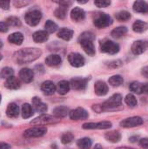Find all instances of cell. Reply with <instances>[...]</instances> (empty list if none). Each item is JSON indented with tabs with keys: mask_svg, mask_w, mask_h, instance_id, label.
<instances>
[{
	"mask_svg": "<svg viewBox=\"0 0 148 149\" xmlns=\"http://www.w3.org/2000/svg\"><path fill=\"white\" fill-rule=\"evenodd\" d=\"M78 3H87V1H78Z\"/></svg>",
	"mask_w": 148,
	"mask_h": 149,
	"instance_id": "obj_55",
	"label": "cell"
},
{
	"mask_svg": "<svg viewBox=\"0 0 148 149\" xmlns=\"http://www.w3.org/2000/svg\"><path fill=\"white\" fill-rule=\"evenodd\" d=\"M0 102H1V95H0Z\"/></svg>",
	"mask_w": 148,
	"mask_h": 149,
	"instance_id": "obj_58",
	"label": "cell"
},
{
	"mask_svg": "<svg viewBox=\"0 0 148 149\" xmlns=\"http://www.w3.org/2000/svg\"><path fill=\"white\" fill-rule=\"evenodd\" d=\"M1 76L3 79H7L10 78V77L14 76V71L10 67H4L1 71Z\"/></svg>",
	"mask_w": 148,
	"mask_h": 149,
	"instance_id": "obj_41",
	"label": "cell"
},
{
	"mask_svg": "<svg viewBox=\"0 0 148 149\" xmlns=\"http://www.w3.org/2000/svg\"><path fill=\"white\" fill-rule=\"evenodd\" d=\"M2 58H3V56H2V55H1V53H0V60L2 59Z\"/></svg>",
	"mask_w": 148,
	"mask_h": 149,
	"instance_id": "obj_57",
	"label": "cell"
},
{
	"mask_svg": "<svg viewBox=\"0 0 148 149\" xmlns=\"http://www.w3.org/2000/svg\"><path fill=\"white\" fill-rule=\"evenodd\" d=\"M121 65H122L121 60H113V61L109 62V64H108V66L111 68H118Z\"/></svg>",
	"mask_w": 148,
	"mask_h": 149,
	"instance_id": "obj_45",
	"label": "cell"
},
{
	"mask_svg": "<svg viewBox=\"0 0 148 149\" xmlns=\"http://www.w3.org/2000/svg\"><path fill=\"white\" fill-rule=\"evenodd\" d=\"M122 103V96L119 93L113 94L111 98H109L107 100H106L102 105V110H111L114 109L118 107H120Z\"/></svg>",
	"mask_w": 148,
	"mask_h": 149,
	"instance_id": "obj_2",
	"label": "cell"
},
{
	"mask_svg": "<svg viewBox=\"0 0 148 149\" xmlns=\"http://www.w3.org/2000/svg\"><path fill=\"white\" fill-rule=\"evenodd\" d=\"M125 101L126 103L130 107H135L138 104L137 99L135 98V96L132 93H129L126 96L125 98Z\"/></svg>",
	"mask_w": 148,
	"mask_h": 149,
	"instance_id": "obj_39",
	"label": "cell"
},
{
	"mask_svg": "<svg viewBox=\"0 0 148 149\" xmlns=\"http://www.w3.org/2000/svg\"><path fill=\"white\" fill-rule=\"evenodd\" d=\"M33 40L36 43H44L49 38V33L46 31H38L32 35Z\"/></svg>",
	"mask_w": 148,
	"mask_h": 149,
	"instance_id": "obj_21",
	"label": "cell"
},
{
	"mask_svg": "<svg viewBox=\"0 0 148 149\" xmlns=\"http://www.w3.org/2000/svg\"><path fill=\"white\" fill-rule=\"evenodd\" d=\"M45 63L49 66H57L62 63V58L58 54H51L45 58Z\"/></svg>",
	"mask_w": 148,
	"mask_h": 149,
	"instance_id": "obj_22",
	"label": "cell"
},
{
	"mask_svg": "<svg viewBox=\"0 0 148 149\" xmlns=\"http://www.w3.org/2000/svg\"><path fill=\"white\" fill-rule=\"evenodd\" d=\"M140 145L142 148L148 149V138H143L140 141Z\"/></svg>",
	"mask_w": 148,
	"mask_h": 149,
	"instance_id": "obj_48",
	"label": "cell"
},
{
	"mask_svg": "<svg viewBox=\"0 0 148 149\" xmlns=\"http://www.w3.org/2000/svg\"><path fill=\"white\" fill-rule=\"evenodd\" d=\"M41 90L46 95H52L56 91V86L53 84V82L50 80H46L42 83Z\"/></svg>",
	"mask_w": 148,
	"mask_h": 149,
	"instance_id": "obj_19",
	"label": "cell"
},
{
	"mask_svg": "<svg viewBox=\"0 0 148 149\" xmlns=\"http://www.w3.org/2000/svg\"><path fill=\"white\" fill-rule=\"evenodd\" d=\"M6 114L10 118H17L19 115V107L16 103H10L6 109Z\"/></svg>",
	"mask_w": 148,
	"mask_h": 149,
	"instance_id": "obj_20",
	"label": "cell"
},
{
	"mask_svg": "<svg viewBox=\"0 0 148 149\" xmlns=\"http://www.w3.org/2000/svg\"><path fill=\"white\" fill-rule=\"evenodd\" d=\"M9 30V25L6 22H0V32H6Z\"/></svg>",
	"mask_w": 148,
	"mask_h": 149,
	"instance_id": "obj_47",
	"label": "cell"
},
{
	"mask_svg": "<svg viewBox=\"0 0 148 149\" xmlns=\"http://www.w3.org/2000/svg\"><path fill=\"white\" fill-rule=\"evenodd\" d=\"M10 1H0V9L8 10L10 8Z\"/></svg>",
	"mask_w": 148,
	"mask_h": 149,
	"instance_id": "obj_46",
	"label": "cell"
},
{
	"mask_svg": "<svg viewBox=\"0 0 148 149\" xmlns=\"http://www.w3.org/2000/svg\"><path fill=\"white\" fill-rule=\"evenodd\" d=\"M32 107L38 112V113H44L47 111L48 107L45 103H44L39 98L34 97L32 99Z\"/></svg>",
	"mask_w": 148,
	"mask_h": 149,
	"instance_id": "obj_18",
	"label": "cell"
},
{
	"mask_svg": "<svg viewBox=\"0 0 148 149\" xmlns=\"http://www.w3.org/2000/svg\"><path fill=\"white\" fill-rule=\"evenodd\" d=\"M67 10H68V7L60 5V6L55 10V16H56L58 18H59V19H63V18H65V16H66Z\"/></svg>",
	"mask_w": 148,
	"mask_h": 149,
	"instance_id": "obj_38",
	"label": "cell"
},
{
	"mask_svg": "<svg viewBox=\"0 0 148 149\" xmlns=\"http://www.w3.org/2000/svg\"><path fill=\"white\" fill-rule=\"evenodd\" d=\"M21 113H22V117H23L24 119H28V118L31 117V116L34 114L33 107H32L30 104L24 103V104L22 106Z\"/></svg>",
	"mask_w": 148,
	"mask_h": 149,
	"instance_id": "obj_30",
	"label": "cell"
},
{
	"mask_svg": "<svg viewBox=\"0 0 148 149\" xmlns=\"http://www.w3.org/2000/svg\"><path fill=\"white\" fill-rule=\"evenodd\" d=\"M94 92L99 96H105L108 93V86L102 80H99L94 85Z\"/></svg>",
	"mask_w": 148,
	"mask_h": 149,
	"instance_id": "obj_17",
	"label": "cell"
},
{
	"mask_svg": "<svg viewBox=\"0 0 148 149\" xmlns=\"http://www.w3.org/2000/svg\"><path fill=\"white\" fill-rule=\"evenodd\" d=\"M8 40L14 45H20L24 41V35L21 32H14L8 37Z\"/></svg>",
	"mask_w": 148,
	"mask_h": 149,
	"instance_id": "obj_27",
	"label": "cell"
},
{
	"mask_svg": "<svg viewBox=\"0 0 148 149\" xmlns=\"http://www.w3.org/2000/svg\"><path fill=\"white\" fill-rule=\"evenodd\" d=\"M44 28H45V31L48 32V33H53L55 32L58 29V26L56 23H54L53 21L51 20H47L44 24Z\"/></svg>",
	"mask_w": 148,
	"mask_h": 149,
	"instance_id": "obj_37",
	"label": "cell"
},
{
	"mask_svg": "<svg viewBox=\"0 0 148 149\" xmlns=\"http://www.w3.org/2000/svg\"><path fill=\"white\" fill-rule=\"evenodd\" d=\"M94 38H95V36L92 32H89V31L83 32L81 34V36L79 37V39H89V40H92V41H93Z\"/></svg>",
	"mask_w": 148,
	"mask_h": 149,
	"instance_id": "obj_44",
	"label": "cell"
},
{
	"mask_svg": "<svg viewBox=\"0 0 148 149\" xmlns=\"http://www.w3.org/2000/svg\"><path fill=\"white\" fill-rule=\"evenodd\" d=\"M6 24L11 27H19L21 25V21L17 17H10L7 18Z\"/></svg>",
	"mask_w": 148,
	"mask_h": 149,
	"instance_id": "obj_40",
	"label": "cell"
},
{
	"mask_svg": "<svg viewBox=\"0 0 148 149\" xmlns=\"http://www.w3.org/2000/svg\"><path fill=\"white\" fill-rule=\"evenodd\" d=\"M126 32H127V28L126 26H119L112 31L111 35L114 38H120L123 37Z\"/></svg>",
	"mask_w": 148,
	"mask_h": 149,
	"instance_id": "obj_32",
	"label": "cell"
},
{
	"mask_svg": "<svg viewBox=\"0 0 148 149\" xmlns=\"http://www.w3.org/2000/svg\"><path fill=\"white\" fill-rule=\"evenodd\" d=\"M70 88H71L70 83L68 81H66V80H61V81H59L58 83L57 86H56V90L61 95L66 94L70 91Z\"/></svg>",
	"mask_w": 148,
	"mask_h": 149,
	"instance_id": "obj_23",
	"label": "cell"
},
{
	"mask_svg": "<svg viewBox=\"0 0 148 149\" xmlns=\"http://www.w3.org/2000/svg\"><path fill=\"white\" fill-rule=\"evenodd\" d=\"M100 50L104 53L114 55L120 52V45L112 40H106V41L101 43Z\"/></svg>",
	"mask_w": 148,
	"mask_h": 149,
	"instance_id": "obj_5",
	"label": "cell"
},
{
	"mask_svg": "<svg viewBox=\"0 0 148 149\" xmlns=\"http://www.w3.org/2000/svg\"><path fill=\"white\" fill-rule=\"evenodd\" d=\"M115 17L117 20H119L120 22H125L131 18V14L126 10H121L115 14Z\"/></svg>",
	"mask_w": 148,
	"mask_h": 149,
	"instance_id": "obj_36",
	"label": "cell"
},
{
	"mask_svg": "<svg viewBox=\"0 0 148 149\" xmlns=\"http://www.w3.org/2000/svg\"><path fill=\"white\" fill-rule=\"evenodd\" d=\"M2 46H3V43H2V40L0 39V48H1Z\"/></svg>",
	"mask_w": 148,
	"mask_h": 149,
	"instance_id": "obj_56",
	"label": "cell"
},
{
	"mask_svg": "<svg viewBox=\"0 0 148 149\" xmlns=\"http://www.w3.org/2000/svg\"><path fill=\"white\" fill-rule=\"evenodd\" d=\"M142 124H143V119L139 116L130 117V118H127L120 122V126L125 128L135 127L140 126Z\"/></svg>",
	"mask_w": 148,
	"mask_h": 149,
	"instance_id": "obj_9",
	"label": "cell"
},
{
	"mask_svg": "<svg viewBox=\"0 0 148 149\" xmlns=\"http://www.w3.org/2000/svg\"><path fill=\"white\" fill-rule=\"evenodd\" d=\"M143 93H148V83L143 84Z\"/></svg>",
	"mask_w": 148,
	"mask_h": 149,
	"instance_id": "obj_52",
	"label": "cell"
},
{
	"mask_svg": "<svg viewBox=\"0 0 148 149\" xmlns=\"http://www.w3.org/2000/svg\"><path fill=\"white\" fill-rule=\"evenodd\" d=\"M11 147L10 145L4 143V142H0V149H10Z\"/></svg>",
	"mask_w": 148,
	"mask_h": 149,
	"instance_id": "obj_50",
	"label": "cell"
},
{
	"mask_svg": "<svg viewBox=\"0 0 148 149\" xmlns=\"http://www.w3.org/2000/svg\"><path fill=\"white\" fill-rule=\"evenodd\" d=\"M94 4L99 8H106L111 4V1L106 0H96L94 1Z\"/></svg>",
	"mask_w": 148,
	"mask_h": 149,
	"instance_id": "obj_43",
	"label": "cell"
},
{
	"mask_svg": "<svg viewBox=\"0 0 148 149\" xmlns=\"http://www.w3.org/2000/svg\"><path fill=\"white\" fill-rule=\"evenodd\" d=\"M27 3H29V2H22V1H15L14 2V4L17 6V7H22L24 5H26Z\"/></svg>",
	"mask_w": 148,
	"mask_h": 149,
	"instance_id": "obj_49",
	"label": "cell"
},
{
	"mask_svg": "<svg viewBox=\"0 0 148 149\" xmlns=\"http://www.w3.org/2000/svg\"><path fill=\"white\" fill-rule=\"evenodd\" d=\"M133 9L139 13H147L148 11V3L145 1H135Z\"/></svg>",
	"mask_w": 148,
	"mask_h": 149,
	"instance_id": "obj_24",
	"label": "cell"
},
{
	"mask_svg": "<svg viewBox=\"0 0 148 149\" xmlns=\"http://www.w3.org/2000/svg\"><path fill=\"white\" fill-rule=\"evenodd\" d=\"M72 36H73V31L68 28H63L58 33V37L65 41H69L70 39H72Z\"/></svg>",
	"mask_w": 148,
	"mask_h": 149,
	"instance_id": "obj_29",
	"label": "cell"
},
{
	"mask_svg": "<svg viewBox=\"0 0 148 149\" xmlns=\"http://www.w3.org/2000/svg\"><path fill=\"white\" fill-rule=\"evenodd\" d=\"M112 127L110 121H101L98 123H85L83 125L84 129H108Z\"/></svg>",
	"mask_w": 148,
	"mask_h": 149,
	"instance_id": "obj_14",
	"label": "cell"
},
{
	"mask_svg": "<svg viewBox=\"0 0 148 149\" xmlns=\"http://www.w3.org/2000/svg\"><path fill=\"white\" fill-rule=\"evenodd\" d=\"M94 149H103V148H102V147H101L100 145H99V144H98V145H96V146H95Z\"/></svg>",
	"mask_w": 148,
	"mask_h": 149,
	"instance_id": "obj_53",
	"label": "cell"
},
{
	"mask_svg": "<svg viewBox=\"0 0 148 149\" xmlns=\"http://www.w3.org/2000/svg\"><path fill=\"white\" fill-rule=\"evenodd\" d=\"M88 84V79L84 78H74L71 79L70 86L75 90H85Z\"/></svg>",
	"mask_w": 148,
	"mask_h": 149,
	"instance_id": "obj_12",
	"label": "cell"
},
{
	"mask_svg": "<svg viewBox=\"0 0 148 149\" xmlns=\"http://www.w3.org/2000/svg\"><path fill=\"white\" fill-rule=\"evenodd\" d=\"M47 133V128L44 127H35L24 131V136L26 138H38L44 135Z\"/></svg>",
	"mask_w": 148,
	"mask_h": 149,
	"instance_id": "obj_7",
	"label": "cell"
},
{
	"mask_svg": "<svg viewBox=\"0 0 148 149\" xmlns=\"http://www.w3.org/2000/svg\"><path fill=\"white\" fill-rule=\"evenodd\" d=\"M68 61L70 65L73 67H81L85 63V58L78 52L70 53L68 56Z\"/></svg>",
	"mask_w": 148,
	"mask_h": 149,
	"instance_id": "obj_8",
	"label": "cell"
},
{
	"mask_svg": "<svg viewBox=\"0 0 148 149\" xmlns=\"http://www.w3.org/2000/svg\"><path fill=\"white\" fill-rule=\"evenodd\" d=\"M92 140L87 137L79 139L77 142L78 147L80 149H90V148L92 147Z\"/></svg>",
	"mask_w": 148,
	"mask_h": 149,
	"instance_id": "obj_33",
	"label": "cell"
},
{
	"mask_svg": "<svg viewBox=\"0 0 148 149\" xmlns=\"http://www.w3.org/2000/svg\"><path fill=\"white\" fill-rule=\"evenodd\" d=\"M117 149H133V148H127V147H121V148H118Z\"/></svg>",
	"mask_w": 148,
	"mask_h": 149,
	"instance_id": "obj_54",
	"label": "cell"
},
{
	"mask_svg": "<svg viewBox=\"0 0 148 149\" xmlns=\"http://www.w3.org/2000/svg\"><path fill=\"white\" fill-rule=\"evenodd\" d=\"M105 137H106V139L108 141L113 142V143H117L121 139V135H120V134L118 131H110V132H107L105 134Z\"/></svg>",
	"mask_w": 148,
	"mask_h": 149,
	"instance_id": "obj_28",
	"label": "cell"
},
{
	"mask_svg": "<svg viewBox=\"0 0 148 149\" xmlns=\"http://www.w3.org/2000/svg\"><path fill=\"white\" fill-rule=\"evenodd\" d=\"M73 139H74L73 134L72 133H69L68 132V133H65V134H64L62 135V137H61V142L63 144H65V145H67V144L71 143L73 141Z\"/></svg>",
	"mask_w": 148,
	"mask_h": 149,
	"instance_id": "obj_42",
	"label": "cell"
},
{
	"mask_svg": "<svg viewBox=\"0 0 148 149\" xmlns=\"http://www.w3.org/2000/svg\"><path fill=\"white\" fill-rule=\"evenodd\" d=\"M60 120V119H58L54 116H51L48 114H43L38 118H36L35 120L31 121V125H48V124H53V123H57Z\"/></svg>",
	"mask_w": 148,
	"mask_h": 149,
	"instance_id": "obj_6",
	"label": "cell"
},
{
	"mask_svg": "<svg viewBox=\"0 0 148 149\" xmlns=\"http://www.w3.org/2000/svg\"><path fill=\"white\" fill-rule=\"evenodd\" d=\"M148 29V24L144 22V21H141V20H136L133 24V31L135 32H138V33H141V32H144L146 31Z\"/></svg>",
	"mask_w": 148,
	"mask_h": 149,
	"instance_id": "obj_26",
	"label": "cell"
},
{
	"mask_svg": "<svg viewBox=\"0 0 148 149\" xmlns=\"http://www.w3.org/2000/svg\"><path fill=\"white\" fill-rule=\"evenodd\" d=\"M148 48V43L144 40H137L132 45L131 50L134 55H140Z\"/></svg>",
	"mask_w": 148,
	"mask_h": 149,
	"instance_id": "obj_10",
	"label": "cell"
},
{
	"mask_svg": "<svg viewBox=\"0 0 148 149\" xmlns=\"http://www.w3.org/2000/svg\"><path fill=\"white\" fill-rule=\"evenodd\" d=\"M71 17L75 22H80L85 19V12L83 9L79 7H75L71 11Z\"/></svg>",
	"mask_w": 148,
	"mask_h": 149,
	"instance_id": "obj_16",
	"label": "cell"
},
{
	"mask_svg": "<svg viewBox=\"0 0 148 149\" xmlns=\"http://www.w3.org/2000/svg\"><path fill=\"white\" fill-rule=\"evenodd\" d=\"M19 77L24 83H31L34 79V72L30 68H23L19 72Z\"/></svg>",
	"mask_w": 148,
	"mask_h": 149,
	"instance_id": "obj_15",
	"label": "cell"
},
{
	"mask_svg": "<svg viewBox=\"0 0 148 149\" xmlns=\"http://www.w3.org/2000/svg\"><path fill=\"white\" fill-rule=\"evenodd\" d=\"M42 54L40 49L38 48H24L17 52L14 55L15 60L17 64L23 65L25 63H31L38 59Z\"/></svg>",
	"mask_w": 148,
	"mask_h": 149,
	"instance_id": "obj_1",
	"label": "cell"
},
{
	"mask_svg": "<svg viewBox=\"0 0 148 149\" xmlns=\"http://www.w3.org/2000/svg\"><path fill=\"white\" fill-rule=\"evenodd\" d=\"M108 82L113 86H120L123 84L124 79L120 75H113L108 79Z\"/></svg>",
	"mask_w": 148,
	"mask_h": 149,
	"instance_id": "obj_34",
	"label": "cell"
},
{
	"mask_svg": "<svg viewBox=\"0 0 148 149\" xmlns=\"http://www.w3.org/2000/svg\"><path fill=\"white\" fill-rule=\"evenodd\" d=\"M141 73L144 77L147 78L148 79V66H145L144 68H142L141 70Z\"/></svg>",
	"mask_w": 148,
	"mask_h": 149,
	"instance_id": "obj_51",
	"label": "cell"
},
{
	"mask_svg": "<svg viewBox=\"0 0 148 149\" xmlns=\"http://www.w3.org/2000/svg\"><path fill=\"white\" fill-rule=\"evenodd\" d=\"M4 85H5V87H7L10 90H17V89H18L20 87L19 80L16 77H14V76L7 79Z\"/></svg>",
	"mask_w": 148,
	"mask_h": 149,
	"instance_id": "obj_25",
	"label": "cell"
},
{
	"mask_svg": "<svg viewBox=\"0 0 148 149\" xmlns=\"http://www.w3.org/2000/svg\"><path fill=\"white\" fill-rule=\"evenodd\" d=\"M42 18V13L38 10H32L25 13L24 20L30 26H36Z\"/></svg>",
	"mask_w": 148,
	"mask_h": 149,
	"instance_id": "obj_3",
	"label": "cell"
},
{
	"mask_svg": "<svg viewBox=\"0 0 148 149\" xmlns=\"http://www.w3.org/2000/svg\"><path fill=\"white\" fill-rule=\"evenodd\" d=\"M129 89L131 92L137 93V94H141L143 93V85L140 84V82L134 81L133 83L130 84L129 86Z\"/></svg>",
	"mask_w": 148,
	"mask_h": 149,
	"instance_id": "obj_35",
	"label": "cell"
},
{
	"mask_svg": "<svg viewBox=\"0 0 148 149\" xmlns=\"http://www.w3.org/2000/svg\"><path fill=\"white\" fill-rule=\"evenodd\" d=\"M93 24L98 28H105L113 24L112 17L106 13H99L93 20Z\"/></svg>",
	"mask_w": 148,
	"mask_h": 149,
	"instance_id": "obj_4",
	"label": "cell"
},
{
	"mask_svg": "<svg viewBox=\"0 0 148 149\" xmlns=\"http://www.w3.org/2000/svg\"><path fill=\"white\" fill-rule=\"evenodd\" d=\"M88 116H89V114H88L87 111L82 107H78L70 112V118L73 120H85L88 118Z\"/></svg>",
	"mask_w": 148,
	"mask_h": 149,
	"instance_id": "obj_11",
	"label": "cell"
},
{
	"mask_svg": "<svg viewBox=\"0 0 148 149\" xmlns=\"http://www.w3.org/2000/svg\"><path fill=\"white\" fill-rule=\"evenodd\" d=\"M68 113H69V109L66 107H58L53 110L54 117H56L58 119H61V118L65 117Z\"/></svg>",
	"mask_w": 148,
	"mask_h": 149,
	"instance_id": "obj_31",
	"label": "cell"
},
{
	"mask_svg": "<svg viewBox=\"0 0 148 149\" xmlns=\"http://www.w3.org/2000/svg\"><path fill=\"white\" fill-rule=\"evenodd\" d=\"M79 44L83 50L85 52L86 54L89 56H94L95 55V47L92 40L89 39H79Z\"/></svg>",
	"mask_w": 148,
	"mask_h": 149,
	"instance_id": "obj_13",
	"label": "cell"
}]
</instances>
